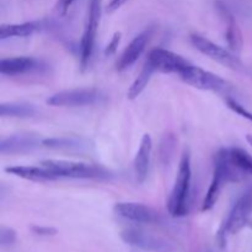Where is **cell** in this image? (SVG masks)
<instances>
[{
	"label": "cell",
	"mask_w": 252,
	"mask_h": 252,
	"mask_svg": "<svg viewBox=\"0 0 252 252\" xmlns=\"http://www.w3.org/2000/svg\"><path fill=\"white\" fill-rule=\"evenodd\" d=\"M241 174L243 172L239 171L231 162L229 149L219 150L216 155V161H214L213 177H212L209 189L202 203V212L211 211L218 202L224 185L228 182L239 181L241 179Z\"/></svg>",
	"instance_id": "1"
},
{
	"label": "cell",
	"mask_w": 252,
	"mask_h": 252,
	"mask_svg": "<svg viewBox=\"0 0 252 252\" xmlns=\"http://www.w3.org/2000/svg\"><path fill=\"white\" fill-rule=\"evenodd\" d=\"M192 167L191 155L189 150H185L180 160L179 171L175 179L174 189L167 202V211L174 218L185 217L189 213V194H191Z\"/></svg>",
	"instance_id": "2"
},
{
	"label": "cell",
	"mask_w": 252,
	"mask_h": 252,
	"mask_svg": "<svg viewBox=\"0 0 252 252\" xmlns=\"http://www.w3.org/2000/svg\"><path fill=\"white\" fill-rule=\"evenodd\" d=\"M44 167L51 170L58 179H108L111 172L105 167L86 162L68 161V160H43Z\"/></svg>",
	"instance_id": "3"
},
{
	"label": "cell",
	"mask_w": 252,
	"mask_h": 252,
	"mask_svg": "<svg viewBox=\"0 0 252 252\" xmlns=\"http://www.w3.org/2000/svg\"><path fill=\"white\" fill-rule=\"evenodd\" d=\"M252 212V189L244 192L234 206L231 207L228 217L225 218L224 223L221 224L220 229L218 231V243L221 248H224L226 244L228 235L238 234L243 228H245L250 220V216Z\"/></svg>",
	"instance_id": "4"
},
{
	"label": "cell",
	"mask_w": 252,
	"mask_h": 252,
	"mask_svg": "<svg viewBox=\"0 0 252 252\" xmlns=\"http://www.w3.org/2000/svg\"><path fill=\"white\" fill-rule=\"evenodd\" d=\"M189 41H191L192 46L197 51L201 52L202 54H204L208 58H211L212 61L217 62V63L231 69V70L240 71V73H246L248 71L245 64L241 62L238 54L231 52L229 48H224V47L214 43L213 41L198 33H192L189 36Z\"/></svg>",
	"instance_id": "5"
},
{
	"label": "cell",
	"mask_w": 252,
	"mask_h": 252,
	"mask_svg": "<svg viewBox=\"0 0 252 252\" xmlns=\"http://www.w3.org/2000/svg\"><path fill=\"white\" fill-rule=\"evenodd\" d=\"M106 95L98 89H71L53 94L47 103L53 107H85L103 102Z\"/></svg>",
	"instance_id": "6"
},
{
	"label": "cell",
	"mask_w": 252,
	"mask_h": 252,
	"mask_svg": "<svg viewBox=\"0 0 252 252\" xmlns=\"http://www.w3.org/2000/svg\"><path fill=\"white\" fill-rule=\"evenodd\" d=\"M102 0H89L88 16H86L85 27L80 41V65L81 69L88 68L91 56L95 48L96 33L100 24Z\"/></svg>",
	"instance_id": "7"
},
{
	"label": "cell",
	"mask_w": 252,
	"mask_h": 252,
	"mask_svg": "<svg viewBox=\"0 0 252 252\" xmlns=\"http://www.w3.org/2000/svg\"><path fill=\"white\" fill-rule=\"evenodd\" d=\"M181 80L191 85L192 88L199 89L203 91H212V93H228L230 90V84L221 76L204 70L199 66L191 64L187 69H185L180 74Z\"/></svg>",
	"instance_id": "8"
},
{
	"label": "cell",
	"mask_w": 252,
	"mask_h": 252,
	"mask_svg": "<svg viewBox=\"0 0 252 252\" xmlns=\"http://www.w3.org/2000/svg\"><path fill=\"white\" fill-rule=\"evenodd\" d=\"M147 62L155 69L166 74H180L191 65V62L185 59L180 54L167 51L165 48H154L148 54Z\"/></svg>",
	"instance_id": "9"
},
{
	"label": "cell",
	"mask_w": 252,
	"mask_h": 252,
	"mask_svg": "<svg viewBox=\"0 0 252 252\" xmlns=\"http://www.w3.org/2000/svg\"><path fill=\"white\" fill-rule=\"evenodd\" d=\"M115 213L126 220L139 224H154L159 221V213L152 207L135 202H118L115 204Z\"/></svg>",
	"instance_id": "10"
},
{
	"label": "cell",
	"mask_w": 252,
	"mask_h": 252,
	"mask_svg": "<svg viewBox=\"0 0 252 252\" xmlns=\"http://www.w3.org/2000/svg\"><path fill=\"white\" fill-rule=\"evenodd\" d=\"M42 145L39 134L32 132H20L0 140V153L2 155L25 154Z\"/></svg>",
	"instance_id": "11"
},
{
	"label": "cell",
	"mask_w": 252,
	"mask_h": 252,
	"mask_svg": "<svg viewBox=\"0 0 252 252\" xmlns=\"http://www.w3.org/2000/svg\"><path fill=\"white\" fill-rule=\"evenodd\" d=\"M216 7L220 15L221 20L225 24V41L228 43L229 49L234 53L239 54L243 51L244 47L243 32H241L233 12L229 10V7L224 2L218 1L216 4Z\"/></svg>",
	"instance_id": "12"
},
{
	"label": "cell",
	"mask_w": 252,
	"mask_h": 252,
	"mask_svg": "<svg viewBox=\"0 0 252 252\" xmlns=\"http://www.w3.org/2000/svg\"><path fill=\"white\" fill-rule=\"evenodd\" d=\"M152 34L153 29H147L143 32H140L139 34H137V36L130 41V43L128 44L127 48L125 49L122 56L118 59L117 64H116V68H117L118 71H123L126 70V69L130 68V66L139 59V57L144 53Z\"/></svg>",
	"instance_id": "13"
},
{
	"label": "cell",
	"mask_w": 252,
	"mask_h": 252,
	"mask_svg": "<svg viewBox=\"0 0 252 252\" xmlns=\"http://www.w3.org/2000/svg\"><path fill=\"white\" fill-rule=\"evenodd\" d=\"M41 68V62L33 57H14L0 61V74L9 76L24 75Z\"/></svg>",
	"instance_id": "14"
},
{
	"label": "cell",
	"mask_w": 252,
	"mask_h": 252,
	"mask_svg": "<svg viewBox=\"0 0 252 252\" xmlns=\"http://www.w3.org/2000/svg\"><path fill=\"white\" fill-rule=\"evenodd\" d=\"M153 150V139L150 134L143 135L142 140H140V145L138 148V152L134 158V175L135 180L138 184H143L145 181L149 172V165H150V157H152Z\"/></svg>",
	"instance_id": "15"
},
{
	"label": "cell",
	"mask_w": 252,
	"mask_h": 252,
	"mask_svg": "<svg viewBox=\"0 0 252 252\" xmlns=\"http://www.w3.org/2000/svg\"><path fill=\"white\" fill-rule=\"evenodd\" d=\"M7 174H11L14 176L21 177V179L29 180V181L34 182H46L58 180V177L48 170L47 167L42 166H10L5 169Z\"/></svg>",
	"instance_id": "16"
},
{
	"label": "cell",
	"mask_w": 252,
	"mask_h": 252,
	"mask_svg": "<svg viewBox=\"0 0 252 252\" xmlns=\"http://www.w3.org/2000/svg\"><path fill=\"white\" fill-rule=\"evenodd\" d=\"M44 148L62 152H84L89 149V142L79 137H54L42 139Z\"/></svg>",
	"instance_id": "17"
},
{
	"label": "cell",
	"mask_w": 252,
	"mask_h": 252,
	"mask_svg": "<svg viewBox=\"0 0 252 252\" xmlns=\"http://www.w3.org/2000/svg\"><path fill=\"white\" fill-rule=\"evenodd\" d=\"M121 236L128 245L135 246L143 250H159L162 246L161 241L138 229H126L122 231Z\"/></svg>",
	"instance_id": "18"
},
{
	"label": "cell",
	"mask_w": 252,
	"mask_h": 252,
	"mask_svg": "<svg viewBox=\"0 0 252 252\" xmlns=\"http://www.w3.org/2000/svg\"><path fill=\"white\" fill-rule=\"evenodd\" d=\"M42 29V22L29 21L22 24H7L0 26V39L11 38V37H29Z\"/></svg>",
	"instance_id": "19"
},
{
	"label": "cell",
	"mask_w": 252,
	"mask_h": 252,
	"mask_svg": "<svg viewBox=\"0 0 252 252\" xmlns=\"http://www.w3.org/2000/svg\"><path fill=\"white\" fill-rule=\"evenodd\" d=\"M38 110L34 105L25 102H2L0 105V116L10 118L34 117Z\"/></svg>",
	"instance_id": "20"
},
{
	"label": "cell",
	"mask_w": 252,
	"mask_h": 252,
	"mask_svg": "<svg viewBox=\"0 0 252 252\" xmlns=\"http://www.w3.org/2000/svg\"><path fill=\"white\" fill-rule=\"evenodd\" d=\"M154 73H155V69L153 68L148 62H145L144 66H143L142 70H140L139 75L135 78V80L133 81L132 85H130L129 89H128L127 97L129 98V100H134V98H137L138 96L145 90V88L148 86V83L150 81L152 75Z\"/></svg>",
	"instance_id": "21"
},
{
	"label": "cell",
	"mask_w": 252,
	"mask_h": 252,
	"mask_svg": "<svg viewBox=\"0 0 252 252\" xmlns=\"http://www.w3.org/2000/svg\"><path fill=\"white\" fill-rule=\"evenodd\" d=\"M229 157L234 166L243 174L252 175V155L241 148L234 147L229 149Z\"/></svg>",
	"instance_id": "22"
},
{
	"label": "cell",
	"mask_w": 252,
	"mask_h": 252,
	"mask_svg": "<svg viewBox=\"0 0 252 252\" xmlns=\"http://www.w3.org/2000/svg\"><path fill=\"white\" fill-rule=\"evenodd\" d=\"M175 145H176V138L174 137V134L172 133L165 134L161 139V143H160V160L164 165L170 164V161H171Z\"/></svg>",
	"instance_id": "23"
},
{
	"label": "cell",
	"mask_w": 252,
	"mask_h": 252,
	"mask_svg": "<svg viewBox=\"0 0 252 252\" xmlns=\"http://www.w3.org/2000/svg\"><path fill=\"white\" fill-rule=\"evenodd\" d=\"M225 102H226V106H228L233 112L238 113L239 116L246 118V120H249L252 123V112H250L245 106H243L240 102H238V101L234 100V98L231 97H226Z\"/></svg>",
	"instance_id": "24"
},
{
	"label": "cell",
	"mask_w": 252,
	"mask_h": 252,
	"mask_svg": "<svg viewBox=\"0 0 252 252\" xmlns=\"http://www.w3.org/2000/svg\"><path fill=\"white\" fill-rule=\"evenodd\" d=\"M16 241V231L12 228H7V226L1 225L0 228V245L2 248L5 246H11Z\"/></svg>",
	"instance_id": "25"
},
{
	"label": "cell",
	"mask_w": 252,
	"mask_h": 252,
	"mask_svg": "<svg viewBox=\"0 0 252 252\" xmlns=\"http://www.w3.org/2000/svg\"><path fill=\"white\" fill-rule=\"evenodd\" d=\"M32 233L36 234L38 236H53L58 233L56 228L53 226H46V225H33L31 228Z\"/></svg>",
	"instance_id": "26"
},
{
	"label": "cell",
	"mask_w": 252,
	"mask_h": 252,
	"mask_svg": "<svg viewBox=\"0 0 252 252\" xmlns=\"http://www.w3.org/2000/svg\"><path fill=\"white\" fill-rule=\"evenodd\" d=\"M121 37H122V33H121V32H116V33L113 34V37L111 38V41L108 42L107 47H106L105 49L106 56H112V54L116 53V51H117L118 46H120L121 43Z\"/></svg>",
	"instance_id": "27"
},
{
	"label": "cell",
	"mask_w": 252,
	"mask_h": 252,
	"mask_svg": "<svg viewBox=\"0 0 252 252\" xmlns=\"http://www.w3.org/2000/svg\"><path fill=\"white\" fill-rule=\"evenodd\" d=\"M74 1H75V0H57L56 7H54L57 15H58V16H65V15L68 14L71 5L74 4Z\"/></svg>",
	"instance_id": "28"
},
{
	"label": "cell",
	"mask_w": 252,
	"mask_h": 252,
	"mask_svg": "<svg viewBox=\"0 0 252 252\" xmlns=\"http://www.w3.org/2000/svg\"><path fill=\"white\" fill-rule=\"evenodd\" d=\"M127 1L128 0H110L107 7H106V11H107L108 14H112V12L117 11V10L120 9L121 6H123Z\"/></svg>",
	"instance_id": "29"
},
{
	"label": "cell",
	"mask_w": 252,
	"mask_h": 252,
	"mask_svg": "<svg viewBox=\"0 0 252 252\" xmlns=\"http://www.w3.org/2000/svg\"><path fill=\"white\" fill-rule=\"evenodd\" d=\"M246 140H248L249 144H250L251 147H252V135H251V134H248V135H246Z\"/></svg>",
	"instance_id": "30"
},
{
	"label": "cell",
	"mask_w": 252,
	"mask_h": 252,
	"mask_svg": "<svg viewBox=\"0 0 252 252\" xmlns=\"http://www.w3.org/2000/svg\"><path fill=\"white\" fill-rule=\"evenodd\" d=\"M249 226H250V228L252 229V219H250V220H249V224H248Z\"/></svg>",
	"instance_id": "31"
}]
</instances>
